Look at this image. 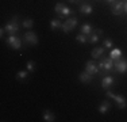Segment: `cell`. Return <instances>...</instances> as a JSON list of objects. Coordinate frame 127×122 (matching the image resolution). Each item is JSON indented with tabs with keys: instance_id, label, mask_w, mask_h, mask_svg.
I'll use <instances>...</instances> for the list:
<instances>
[{
	"instance_id": "6da1fadb",
	"label": "cell",
	"mask_w": 127,
	"mask_h": 122,
	"mask_svg": "<svg viewBox=\"0 0 127 122\" xmlns=\"http://www.w3.org/2000/svg\"><path fill=\"white\" fill-rule=\"evenodd\" d=\"M54 11H56V14L58 15L60 18L70 16V15H73V11H72L70 8L68 7V5L64 4V3H57L56 7H54Z\"/></svg>"
},
{
	"instance_id": "7a4b0ae2",
	"label": "cell",
	"mask_w": 127,
	"mask_h": 122,
	"mask_svg": "<svg viewBox=\"0 0 127 122\" xmlns=\"http://www.w3.org/2000/svg\"><path fill=\"white\" fill-rule=\"evenodd\" d=\"M16 19H18V16H14L12 20H10V22L5 24L4 30H5V33H7L8 35H14V34H16V33L19 31V23L16 22Z\"/></svg>"
},
{
	"instance_id": "3957f363",
	"label": "cell",
	"mask_w": 127,
	"mask_h": 122,
	"mask_svg": "<svg viewBox=\"0 0 127 122\" xmlns=\"http://www.w3.org/2000/svg\"><path fill=\"white\" fill-rule=\"evenodd\" d=\"M114 69L119 73H126L127 72V60L125 57H120V59L114 61Z\"/></svg>"
},
{
	"instance_id": "277c9868",
	"label": "cell",
	"mask_w": 127,
	"mask_h": 122,
	"mask_svg": "<svg viewBox=\"0 0 127 122\" xmlns=\"http://www.w3.org/2000/svg\"><path fill=\"white\" fill-rule=\"evenodd\" d=\"M5 41H7L8 46L15 49V50H18V49L22 48V39H20L19 37H16L15 34H14V35H8Z\"/></svg>"
},
{
	"instance_id": "5b68a950",
	"label": "cell",
	"mask_w": 127,
	"mask_h": 122,
	"mask_svg": "<svg viewBox=\"0 0 127 122\" xmlns=\"http://www.w3.org/2000/svg\"><path fill=\"white\" fill-rule=\"evenodd\" d=\"M23 39H25L26 44L32 45V46L38 45V37H37V34H35L34 31H31V30H29L27 33H25V35H23Z\"/></svg>"
},
{
	"instance_id": "8992f818",
	"label": "cell",
	"mask_w": 127,
	"mask_h": 122,
	"mask_svg": "<svg viewBox=\"0 0 127 122\" xmlns=\"http://www.w3.org/2000/svg\"><path fill=\"white\" fill-rule=\"evenodd\" d=\"M76 26H77V19L76 18H69V19L66 20V22H64V24H62V31L64 33H69Z\"/></svg>"
},
{
	"instance_id": "52a82bcc",
	"label": "cell",
	"mask_w": 127,
	"mask_h": 122,
	"mask_svg": "<svg viewBox=\"0 0 127 122\" xmlns=\"http://www.w3.org/2000/svg\"><path fill=\"white\" fill-rule=\"evenodd\" d=\"M123 12H125V1H122V0L115 1L112 4V14L119 16V15H122Z\"/></svg>"
},
{
	"instance_id": "ba28073f",
	"label": "cell",
	"mask_w": 127,
	"mask_h": 122,
	"mask_svg": "<svg viewBox=\"0 0 127 122\" xmlns=\"http://www.w3.org/2000/svg\"><path fill=\"white\" fill-rule=\"evenodd\" d=\"M85 71L91 73V75H96V73L99 72V68H97V64L95 62V61H92V60H89V61H87V64H85Z\"/></svg>"
},
{
	"instance_id": "9c48e42d",
	"label": "cell",
	"mask_w": 127,
	"mask_h": 122,
	"mask_svg": "<svg viewBox=\"0 0 127 122\" xmlns=\"http://www.w3.org/2000/svg\"><path fill=\"white\" fill-rule=\"evenodd\" d=\"M101 34H103V30L101 29H96L95 31H92L88 35V42L89 44H97V41H99V38H100Z\"/></svg>"
},
{
	"instance_id": "30bf717a",
	"label": "cell",
	"mask_w": 127,
	"mask_h": 122,
	"mask_svg": "<svg viewBox=\"0 0 127 122\" xmlns=\"http://www.w3.org/2000/svg\"><path fill=\"white\" fill-rule=\"evenodd\" d=\"M114 81L115 80H114L112 76H104V77H103V80H101V87L107 91V90H110V88H111V85L114 84Z\"/></svg>"
},
{
	"instance_id": "8fae6325",
	"label": "cell",
	"mask_w": 127,
	"mask_h": 122,
	"mask_svg": "<svg viewBox=\"0 0 127 122\" xmlns=\"http://www.w3.org/2000/svg\"><path fill=\"white\" fill-rule=\"evenodd\" d=\"M114 100L116 102V105H118V107L119 109H126V106H127V100H126V98L123 96V95H115L114 96Z\"/></svg>"
},
{
	"instance_id": "7c38bea8",
	"label": "cell",
	"mask_w": 127,
	"mask_h": 122,
	"mask_svg": "<svg viewBox=\"0 0 127 122\" xmlns=\"http://www.w3.org/2000/svg\"><path fill=\"white\" fill-rule=\"evenodd\" d=\"M100 60L103 61V64H104V71L105 72H108V71H111V69L114 68V60L111 59V57H100Z\"/></svg>"
},
{
	"instance_id": "4fadbf2b",
	"label": "cell",
	"mask_w": 127,
	"mask_h": 122,
	"mask_svg": "<svg viewBox=\"0 0 127 122\" xmlns=\"http://www.w3.org/2000/svg\"><path fill=\"white\" fill-rule=\"evenodd\" d=\"M78 79H80V81L81 83H84V84H88V83H91L92 81V79H93V76L91 75V73H88V72H81L80 75H78Z\"/></svg>"
},
{
	"instance_id": "5bb4252c",
	"label": "cell",
	"mask_w": 127,
	"mask_h": 122,
	"mask_svg": "<svg viewBox=\"0 0 127 122\" xmlns=\"http://www.w3.org/2000/svg\"><path fill=\"white\" fill-rule=\"evenodd\" d=\"M42 118H43V121H46V122H53V121H56V115L53 114V111H51V110H47V109L43 111Z\"/></svg>"
},
{
	"instance_id": "9a60e30c",
	"label": "cell",
	"mask_w": 127,
	"mask_h": 122,
	"mask_svg": "<svg viewBox=\"0 0 127 122\" xmlns=\"http://www.w3.org/2000/svg\"><path fill=\"white\" fill-rule=\"evenodd\" d=\"M104 49H105L104 46H95L92 49V53H91V54H92L93 59H100L101 54L104 53Z\"/></svg>"
},
{
	"instance_id": "2e32d148",
	"label": "cell",
	"mask_w": 127,
	"mask_h": 122,
	"mask_svg": "<svg viewBox=\"0 0 127 122\" xmlns=\"http://www.w3.org/2000/svg\"><path fill=\"white\" fill-rule=\"evenodd\" d=\"M110 109H111V103L108 102V100H103L101 105L99 106V113H100V114H105V113H108Z\"/></svg>"
},
{
	"instance_id": "e0dca14e",
	"label": "cell",
	"mask_w": 127,
	"mask_h": 122,
	"mask_svg": "<svg viewBox=\"0 0 127 122\" xmlns=\"http://www.w3.org/2000/svg\"><path fill=\"white\" fill-rule=\"evenodd\" d=\"M80 11H81V14H84V15H91L93 12V8L91 4H88V3H84V4H81Z\"/></svg>"
},
{
	"instance_id": "ac0fdd59",
	"label": "cell",
	"mask_w": 127,
	"mask_h": 122,
	"mask_svg": "<svg viewBox=\"0 0 127 122\" xmlns=\"http://www.w3.org/2000/svg\"><path fill=\"white\" fill-rule=\"evenodd\" d=\"M62 22H60L58 19H51L50 20V29L51 30H62Z\"/></svg>"
},
{
	"instance_id": "d6986e66",
	"label": "cell",
	"mask_w": 127,
	"mask_h": 122,
	"mask_svg": "<svg viewBox=\"0 0 127 122\" xmlns=\"http://www.w3.org/2000/svg\"><path fill=\"white\" fill-rule=\"evenodd\" d=\"M110 57L114 61L118 60V59H120V57H122V50H120V49H118V48L116 49H112V50H111V53H110Z\"/></svg>"
},
{
	"instance_id": "ffe728a7",
	"label": "cell",
	"mask_w": 127,
	"mask_h": 122,
	"mask_svg": "<svg viewBox=\"0 0 127 122\" xmlns=\"http://www.w3.org/2000/svg\"><path fill=\"white\" fill-rule=\"evenodd\" d=\"M92 31H93V27L91 26L89 23H85V24H83V26H81V33H83V34L89 35Z\"/></svg>"
},
{
	"instance_id": "44dd1931",
	"label": "cell",
	"mask_w": 127,
	"mask_h": 122,
	"mask_svg": "<svg viewBox=\"0 0 127 122\" xmlns=\"http://www.w3.org/2000/svg\"><path fill=\"white\" fill-rule=\"evenodd\" d=\"M76 41L80 42V44H87V42H88V35H85V34H83V33H80V34L76 37Z\"/></svg>"
},
{
	"instance_id": "7402d4cb",
	"label": "cell",
	"mask_w": 127,
	"mask_h": 122,
	"mask_svg": "<svg viewBox=\"0 0 127 122\" xmlns=\"http://www.w3.org/2000/svg\"><path fill=\"white\" fill-rule=\"evenodd\" d=\"M27 76H29V71H19L16 73V79H18V80H25Z\"/></svg>"
},
{
	"instance_id": "603a6c76",
	"label": "cell",
	"mask_w": 127,
	"mask_h": 122,
	"mask_svg": "<svg viewBox=\"0 0 127 122\" xmlns=\"http://www.w3.org/2000/svg\"><path fill=\"white\" fill-rule=\"evenodd\" d=\"M22 24H23V27H26V29H31V27L34 26V20L32 19H25Z\"/></svg>"
},
{
	"instance_id": "cb8c5ba5",
	"label": "cell",
	"mask_w": 127,
	"mask_h": 122,
	"mask_svg": "<svg viewBox=\"0 0 127 122\" xmlns=\"http://www.w3.org/2000/svg\"><path fill=\"white\" fill-rule=\"evenodd\" d=\"M34 69H35V62L32 60H29L27 61V71L31 73V72H34Z\"/></svg>"
},
{
	"instance_id": "d4e9b609",
	"label": "cell",
	"mask_w": 127,
	"mask_h": 122,
	"mask_svg": "<svg viewBox=\"0 0 127 122\" xmlns=\"http://www.w3.org/2000/svg\"><path fill=\"white\" fill-rule=\"evenodd\" d=\"M103 46H104L105 49L112 48V39H111V38H105L104 41H103Z\"/></svg>"
},
{
	"instance_id": "484cf974",
	"label": "cell",
	"mask_w": 127,
	"mask_h": 122,
	"mask_svg": "<svg viewBox=\"0 0 127 122\" xmlns=\"http://www.w3.org/2000/svg\"><path fill=\"white\" fill-rule=\"evenodd\" d=\"M105 1H107V3H108V4H114V3H115V1H116V0H105Z\"/></svg>"
},
{
	"instance_id": "4316f807",
	"label": "cell",
	"mask_w": 127,
	"mask_h": 122,
	"mask_svg": "<svg viewBox=\"0 0 127 122\" xmlns=\"http://www.w3.org/2000/svg\"><path fill=\"white\" fill-rule=\"evenodd\" d=\"M125 12H126V14H127V0H126V1H125Z\"/></svg>"
},
{
	"instance_id": "83f0119b",
	"label": "cell",
	"mask_w": 127,
	"mask_h": 122,
	"mask_svg": "<svg viewBox=\"0 0 127 122\" xmlns=\"http://www.w3.org/2000/svg\"><path fill=\"white\" fill-rule=\"evenodd\" d=\"M69 1H77V0H69Z\"/></svg>"
}]
</instances>
